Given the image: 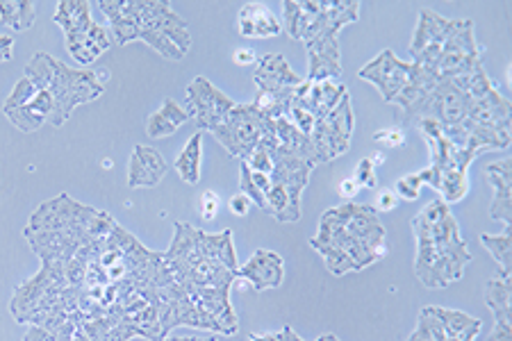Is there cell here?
I'll list each match as a JSON object with an SVG mask.
<instances>
[{
    "label": "cell",
    "instance_id": "1",
    "mask_svg": "<svg viewBox=\"0 0 512 341\" xmlns=\"http://www.w3.org/2000/svg\"><path fill=\"white\" fill-rule=\"evenodd\" d=\"M173 239L162 253L173 280L183 287L192 303L219 323L224 335L237 332V314L230 305V289L237 280V253L233 230L208 235L189 223H173Z\"/></svg>",
    "mask_w": 512,
    "mask_h": 341
},
{
    "label": "cell",
    "instance_id": "2",
    "mask_svg": "<svg viewBox=\"0 0 512 341\" xmlns=\"http://www.w3.org/2000/svg\"><path fill=\"white\" fill-rule=\"evenodd\" d=\"M110 21V35L117 46L146 41L167 60L180 62L192 48L183 16L171 10L167 0H101L98 3Z\"/></svg>",
    "mask_w": 512,
    "mask_h": 341
},
{
    "label": "cell",
    "instance_id": "3",
    "mask_svg": "<svg viewBox=\"0 0 512 341\" xmlns=\"http://www.w3.org/2000/svg\"><path fill=\"white\" fill-rule=\"evenodd\" d=\"M417 260L415 273L421 285L428 289H447L465 276L472 262L467 241L460 235V226L453 212H447L431 226H417Z\"/></svg>",
    "mask_w": 512,
    "mask_h": 341
},
{
    "label": "cell",
    "instance_id": "4",
    "mask_svg": "<svg viewBox=\"0 0 512 341\" xmlns=\"http://www.w3.org/2000/svg\"><path fill=\"white\" fill-rule=\"evenodd\" d=\"M26 78L37 87L48 89L53 96V114L48 123L62 128L73 110L85 103H92L103 96L105 82L110 80L107 73H96L92 69H71L62 60L37 53L26 66Z\"/></svg>",
    "mask_w": 512,
    "mask_h": 341
},
{
    "label": "cell",
    "instance_id": "5",
    "mask_svg": "<svg viewBox=\"0 0 512 341\" xmlns=\"http://www.w3.org/2000/svg\"><path fill=\"white\" fill-rule=\"evenodd\" d=\"M285 28L292 39L310 44L321 35H340V30L360 19L358 0H285Z\"/></svg>",
    "mask_w": 512,
    "mask_h": 341
},
{
    "label": "cell",
    "instance_id": "6",
    "mask_svg": "<svg viewBox=\"0 0 512 341\" xmlns=\"http://www.w3.org/2000/svg\"><path fill=\"white\" fill-rule=\"evenodd\" d=\"M315 166L278 146L274 151V171L267 191V214L278 223H294L301 219V194L310 185Z\"/></svg>",
    "mask_w": 512,
    "mask_h": 341
},
{
    "label": "cell",
    "instance_id": "7",
    "mask_svg": "<svg viewBox=\"0 0 512 341\" xmlns=\"http://www.w3.org/2000/svg\"><path fill=\"white\" fill-rule=\"evenodd\" d=\"M271 126H274V121L262 116L253 103L235 105V110L228 114V119L221 126L212 130V135L230 155L244 162L260 146L264 132Z\"/></svg>",
    "mask_w": 512,
    "mask_h": 341
},
{
    "label": "cell",
    "instance_id": "8",
    "mask_svg": "<svg viewBox=\"0 0 512 341\" xmlns=\"http://www.w3.org/2000/svg\"><path fill=\"white\" fill-rule=\"evenodd\" d=\"M472 98L462 89L460 78H440L435 82L426 101L417 107V112L410 116L408 123H417L421 119H433L442 132L460 126L469 114Z\"/></svg>",
    "mask_w": 512,
    "mask_h": 341
},
{
    "label": "cell",
    "instance_id": "9",
    "mask_svg": "<svg viewBox=\"0 0 512 341\" xmlns=\"http://www.w3.org/2000/svg\"><path fill=\"white\" fill-rule=\"evenodd\" d=\"M483 69V48L476 44L474 23L456 21L451 35L442 44V53L435 62V71L440 78H462L472 76L474 71Z\"/></svg>",
    "mask_w": 512,
    "mask_h": 341
},
{
    "label": "cell",
    "instance_id": "10",
    "mask_svg": "<svg viewBox=\"0 0 512 341\" xmlns=\"http://www.w3.org/2000/svg\"><path fill=\"white\" fill-rule=\"evenodd\" d=\"M3 112L12 121L14 128L21 132H37L44 123H48L53 114V96L48 89L37 87L35 82L23 76L16 82L12 94L5 98Z\"/></svg>",
    "mask_w": 512,
    "mask_h": 341
},
{
    "label": "cell",
    "instance_id": "11",
    "mask_svg": "<svg viewBox=\"0 0 512 341\" xmlns=\"http://www.w3.org/2000/svg\"><path fill=\"white\" fill-rule=\"evenodd\" d=\"M235 105L237 103L233 98L226 96L219 87H214L208 78L198 76L187 87L183 107L189 114V121H196L198 132H212L228 119V114L235 110Z\"/></svg>",
    "mask_w": 512,
    "mask_h": 341
},
{
    "label": "cell",
    "instance_id": "12",
    "mask_svg": "<svg viewBox=\"0 0 512 341\" xmlns=\"http://www.w3.org/2000/svg\"><path fill=\"white\" fill-rule=\"evenodd\" d=\"M353 128H355V114H353L351 96L346 94L333 112L315 123V130H312L310 135L312 144L317 148L319 162H330L349 151Z\"/></svg>",
    "mask_w": 512,
    "mask_h": 341
},
{
    "label": "cell",
    "instance_id": "13",
    "mask_svg": "<svg viewBox=\"0 0 512 341\" xmlns=\"http://www.w3.org/2000/svg\"><path fill=\"white\" fill-rule=\"evenodd\" d=\"M453 26H456V21L444 19L442 14H435L433 10H421L417 30L410 41L412 62L435 71V62L442 53V44L451 35Z\"/></svg>",
    "mask_w": 512,
    "mask_h": 341
},
{
    "label": "cell",
    "instance_id": "14",
    "mask_svg": "<svg viewBox=\"0 0 512 341\" xmlns=\"http://www.w3.org/2000/svg\"><path fill=\"white\" fill-rule=\"evenodd\" d=\"M333 219H337L342 226L349 230L358 241H362L371 251L385 255V226L381 216L371 205H358V203H342L328 210Z\"/></svg>",
    "mask_w": 512,
    "mask_h": 341
},
{
    "label": "cell",
    "instance_id": "15",
    "mask_svg": "<svg viewBox=\"0 0 512 341\" xmlns=\"http://www.w3.org/2000/svg\"><path fill=\"white\" fill-rule=\"evenodd\" d=\"M410 69L412 62L399 60L394 51L385 48L383 53H378L374 60L362 66L358 71V78L371 82V85L378 89V94L383 96L385 103H394L396 96H399L403 87H406Z\"/></svg>",
    "mask_w": 512,
    "mask_h": 341
},
{
    "label": "cell",
    "instance_id": "16",
    "mask_svg": "<svg viewBox=\"0 0 512 341\" xmlns=\"http://www.w3.org/2000/svg\"><path fill=\"white\" fill-rule=\"evenodd\" d=\"M237 278L249 282L255 291L278 289L285 282V260L274 251L260 248L249 257V262L239 266Z\"/></svg>",
    "mask_w": 512,
    "mask_h": 341
},
{
    "label": "cell",
    "instance_id": "17",
    "mask_svg": "<svg viewBox=\"0 0 512 341\" xmlns=\"http://www.w3.org/2000/svg\"><path fill=\"white\" fill-rule=\"evenodd\" d=\"M308 46V82L337 80L342 76L340 35H321Z\"/></svg>",
    "mask_w": 512,
    "mask_h": 341
},
{
    "label": "cell",
    "instance_id": "18",
    "mask_svg": "<svg viewBox=\"0 0 512 341\" xmlns=\"http://www.w3.org/2000/svg\"><path fill=\"white\" fill-rule=\"evenodd\" d=\"M53 21L64 32L66 51L69 53L76 51L82 41L87 39L89 30L96 23L92 19V5L85 3V0H62V3H57Z\"/></svg>",
    "mask_w": 512,
    "mask_h": 341
},
{
    "label": "cell",
    "instance_id": "19",
    "mask_svg": "<svg viewBox=\"0 0 512 341\" xmlns=\"http://www.w3.org/2000/svg\"><path fill=\"white\" fill-rule=\"evenodd\" d=\"M169 166L160 151L137 144L128 162V189H153L167 176Z\"/></svg>",
    "mask_w": 512,
    "mask_h": 341
},
{
    "label": "cell",
    "instance_id": "20",
    "mask_svg": "<svg viewBox=\"0 0 512 341\" xmlns=\"http://www.w3.org/2000/svg\"><path fill=\"white\" fill-rule=\"evenodd\" d=\"M346 94H349L346 85L335 80H321V82L303 80L301 85L294 89L296 101H301L305 107H308L317 121L333 112Z\"/></svg>",
    "mask_w": 512,
    "mask_h": 341
},
{
    "label": "cell",
    "instance_id": "21",
    "mask_svg": "<svg viewBox=\"0 0 512 341\" xmlns=\"http://www.w3.org/2000/svg\"><path fill=\"white\" fill-rule=\"evenodd\" d=\"M485 176H487V182H490L494 189L490 216L494 221H501L503 226L510 228V221H512V162L497 160V162L487 164Z\"/></svg>",
    "mask_w": 512,
    "mask_h": 341
},
{
    "label": "cell",
    "instance_id": "22",
    "mask_svg": "<svg viewBox=\"0 0 512 341\" xmlns=\"http://www.w3.org/2000/svg\"><path fill=\"white\" fill-rule=\"evenodd\" d=\"M253 82L258 85V91H283L299 87L303 78L296 76L283 55H264L255 64Z\"/></svg>",
    "mask_w": 512,
    "mask_h": 341
},
{
    "label": "cell",
    "instance_id": "23",
    "mask_svg": "<svg viewBox=\"0 0 512 341\" xmlns=\"http://www.w3.org/2000/svg\"><path fill=\"white\" fill-rule=\"evenodd\" d=\"M237 30L246 39H271L283 32L278 16L262 3H246L237 16Z\"/></svg>",
    "mask_w": 512,
    "mask_h": 341
},
{
    "label": "cell",
    "instance_id": "24",
    "mask_svg": "<svg viewBox=\"0 0 512 341\" xmlns=\"http://www.w3.org/2000/svg\"><path fill=\"white\" fill-rule=\"evenodd\" d=\"M467 119L476 123V126L494 128V130H510V101L506 96H501L497 89H492L490 94L469 103Z\"/></svg>",
    "mask_w": 512,
    "mask_h": 341
},
{
    "label": "cell",
    "instance_id": "25",
    "mask_svg": "<svg viewBox=\"0 0 512 341\" xmlns=\"http://www.w3.org/2000/svg\"><path fill=\"white\" fill-rule=\"evenodd\" d=\"M189 114L183 105L173 98H164L162 105L146 119V135L148 139H164L176 135V132L187 126Z\"/></svg>",
    "mask_w": 512,
    "mask_h": 341
},
{
    "label": "cell",
    "instance_id": "26",
    "mask_svg": "<svg viewBox=\"0 0 512 341\" xmlns=\"http://www.w3.org/2000/svg\"><path fill=\"white\" fill-rule=\"evenodd\" d=\"M37 21V3L32 0H0V23L12 32H26Z\"/></svg>",
    "mask_w": 512,
    "mask_h": 341
},
{
    "label": "cell",
    "instance_id": "27",
    "mask_svg": "<svg viewBox=\"0 0 512 341\" xmlns=\"http://www.w3.org/2000/svg\"><path fill=\"white\" fill-rule=\"evenodd\" d=\"M201 164H203V137L201 132H196V135L189 137L183 151L178 153L173 166H176L180 180L187 182V185H198V180H201Z\"/></svg>",
    "mask_w": 512,
    "mask_h": 341
},
{
    "label": "cell",
    "instance_id": "28",
    "mask_svg": "<svg viewBox=\"0 0 512 341\" xmlns=\"http://www.w3.org/2000/svg\"><path fill=\"white\" fill-rule=\"evenodd\" d=\"M510 278H494L485 285V303L490 307L494 323H512L510 312Z\"/></svg>",
    "mask_w": 512,
    "mask_h": 341
},
{
    "label": "cell",
    "instance_id": "29",
    "mask_svg": "<svg viewBox=\"0 0 512 341\" xmlns=\"http://www.w3.org/2000/svg\"><path fill=\"white\" fill-rule=\"evenodd\" d=\"M442 180H440V191L437 194L442 196L444 203H460L462 198L469 194V178H467V169L458 164H447L444 169H440Z\"/></svg>",
    "mask_w": 512,
    "mask_h": 341
},
{
    "label": "cell",
    "instance_id": "30",
    "mask_svg": "<svg viewBox=\"0 0 512 341\" xmlns=\"http://www.w3.org/2000/svg\"><path fill=\"white\" fill-rule=\"evenodd\" d=\"M481 244L487 248L494 260L499 264V278H510L512 273V241H510V228H506L501 235H481Z\"/></svg>",
    "mask_w": 512,
    "mask_h": 341
},
{
    "label": "cell",
    "instance_id": "31",
    "mask_svg": "<svg viewBox=\"0 0 512 341\" xmlns=\"http://www.w3.org/2000/svg\"><path fill=\"white\" fill-rule=\"evenodd\" d=\"M239 173H242V178H239V194H244L246 198H249V201L258 207V210L267 212V196H264L260 187L253 182L249 166H246L244 162H239Z\"/></svg>",
    "mask_w": 512,
    "mask_h": 341
},
{
    "label": "cell",
    "instance_id": "32",
    "mask_svg": "<svg viewBox=\"0 0 512 341\" xmlns=\"http://www.w3.org/2000/svg\"><path fill=\"white\" fill-rule=\"evenodd\" d=\"M351 178L358 182L360 189H376L378 187V164L374 157H362V160L355 164V171Z\"/></svg>",
    "mask_w": 512,
    "mask_h": 341
},
{
    "label": "cell",
    "instance_id": "33",
    "mask_svg": "<svg viewBox=\"0 0 512 341\" xmlns=\"http://www.w3.org/2000/svg\"><path fill=\"white\" fill-rule=\"evenodd\" d=\"M421 187H424V180H421L419 173H408V176L396 180L394 194L399 196V201L401 198L403 201H417Z\"/></svg>",
    "mask_w": 512,
    "mask_h": 341
},
{
    "label": "cell",
    "instance_id": "34",
    "mask_svg": "<svg viewBox=\"0 0 512 341\" xmlns=\"http://www.w3.org/2000/svg\"><path fill=\"white\" fill-rule=\"evenodd\" d=\"M374 141L383 148H401V146H406V132H403V128H399V126L383 128L376 132Z\"/></svg>",
    "mask_w": 512,
    "mask_h": 341
},
{
    "label": "cell",
    "instance_id": "35",
    "mask_svg": "<svg viewBox=\"0 0 512 341\" xmlns=\"http://www.w3.org/2000/svg\"><path fill=\"white\" fill-rule=\"evenodd\" d=\"M221 207V198L214 194V191H205L201 196V203H198V210H201V216L205 221H214V216L219 214Z\"/></svg>",
    "mask_w": 512,
    "mask_h": 341
},
{
    "label": "cell",
    "instance_id": "36",
    "mask_svg": "<svg viewBox=\"0 0 512 341\" xmlns=\"http://www.w3.org/2000/svg\"><path fill=\"white\" fill-rule=\"evenodd\" d=\"M399 196L394 194V189H383V191H378V196H376V205H374V210L378 212V214H385V212H394L396 207H399Z\"/></svg>",
    "mask_w": 512,
    "mask_h": 341
},
{
    "label": "cell",
    "instance_id": "37",
    "mask_svg": "<svg viewBox=\"0 0 512 341\" xmlns=\"http://www.w3.org/2000/svg\"><path fill=\"white\" fill-rule=\"evenodd\" d=\"M251 207H253V203L244 194H239V191L228 201V210L235 216H246L251 212Z\"/></svg>",
    "mask_w": 512,
    "mask_h": 341
},
{
    "label": "cell",
    "instance_id": "38",
    "mask_svg": "<svg viewBox=\"0 0 512 341\" xmlns=\"http://www.w3.org/2000/svg\"><path fill=\"white\" fill-rule=\"evenodd\" d=\"M337 194H340V196L344 198V201L351 203L353 198L360 194V185H358V182H355L353 178H344V180L340 182V185H337Z\"/></svg>",
    "mask_w": 512,
    "mask_h": 341
},
{
    "label": "cell",
    "instance_id": "39",
    "mask_svg": "<svg viewBox=\"0 0 512 341\" xmlns=\"http://www.w3.org/2000/svg\"><path fill=\"white\" fill-rule=\"evenodd\" d=\"M14 44H16L14 35H0V64L12 62V57H14Z\"/></svg>",
    "mask_w": 512,
    "mask_h": 341
},
{
    "label": "cell",
    "instance_id": "40",
    "mask_svg": "<svg viewBox=\"0 0 512 341\" xmlns=\"http://www.w3.org/2000/svg\"><path fill=\"white\" fill-rule=\"evenodd\" d=\"M487 341H512V323H494Z\"/></svg>",
    "mask_w": 512,
    "mask_h": 341
},
{
    "label": "cell",
    "instance_id": "41",
    "mask_svg": "<svg viewBox=\"0 0 512 341\" xmlns=\"http://www.w3.org/2000/svg\"><path fill=\"white\" fill-rule=\"evenodd\" d=\"M235 62L239 66H255L258 64V57H255V53L249 51V48H239V51L235 53Z\"/></svg>",
    "mask_w": 512,
    "mask_h": 341
},
{
    "label": "cell",
    "instance_id": "42",
    "mask_svg": "<svg viewBox=\"0 0 512 341\" xmlns=\"http://www.w3.org/2000/svg\"><path fill=\"white\" fill-rule=\"evenodd\" d=\"M278 337H280V341H305V339H301L299 335H296V332L289 328V326H285L283 330H280Z\"/></svg>",
    "mask_w": 512,
    "mask_h": 341
},
{
    "label": "cell",
    "instance_id": "43",
    "mask_svg": "<svg viewBox=\"0 0 512 341\" xmlns=\"http://www.w3.org/2000/svg\"><path fill=\"white\" fill-rule=\"evenodd\" d=\"M251 341H280V337H278V332H260V335H253L249 337Z\"/></svg>",
    "mask_w": 512,
    "mask_h": 341
},
{
    "label": "cell",
    "instance_id": "44",
    "mask_svg": "<svg viewBox=\"0 0 512 341\" xmlns=\"http://www.w3.org/2000/svg\"><path fill=\"white\" fill-rule=\"evenodd\" d=\"M164 341H217V339H201V337H183V339H180V337H167V339H164Z\"/></svg>",
    "mask_w": 512,
    "mask_h": 341
},
{
    "label": "cell",
    "instance_id": "45",
    "mask_svg": "<svg viewBox=\"0 0 512 341\" xmlns=\"http://www.w3.org/2000/svg\"><path fill=\"white\" fill-rule=\"evenodd\" d=\"M317 341H340L335 335H321Z\"/></svg>",
    "mask_w": 512,
    "mask_h": 341
}]
</instances>
